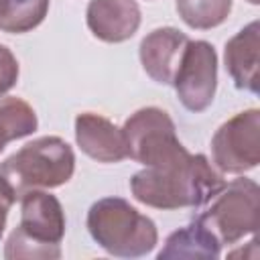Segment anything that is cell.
<instances>
[{
    "label": "cell",
    "mask_w": 260,
    "mask_h": 260,
    "mask_svg": "<svg viewBox=\"0 0 260 260\" xmlns=\"http://www.w3.org/2000/svg\"><path fill=\"white\" fill-rule=\"evenodd\" d=\"M223 185L221 173L205 154H191L183 160L144 167L130 179V191L136 201L154 209L203 207L205 201Z\"/></svg>",
    "instance_id": "1"
},
{
    "label": "cell",
    "mask_w": 260,
    "mask_h": 260,
    "mask_svg": "<svg viewBox=\"0 0 260 260\" xmlns=\"http://www.w3.org/2000/svg\"><path fill=\"white\" fill-rule=\"evenodd\" d=\"M20 223L6 240L8 260H57L65 236V211L61 201L41 189L26 191L20 199Z\"/></svg>",
    "instance_id": "2"
},
{
    "label": "cell",
    "mask_w": 260,
    "mask_h": 260,
    "mask_svg": "<svg viewBox=\"0 0 260 260\" xmlns=\"http://www.w3.org/2000/svg\"><path fill=\"white\" fill-rule=\"evenodd\" d=\"M75 171L73 148L59 136H41L0 162V179L18 201L32 189L65 185Z\"/></svg>",
    "instance_id": "3"
},
{
    "label": "cell",
    "mask_w": 260,
    "mask_h": 260,
    "mask_svg": "<svg viewBox=\"0 0 260 260\" xmlns=\"http://www.w3.org/2000/svg\"><path fill=\"white\" fill-rule=\"evenodd\" d=\"M85 223L91 240L118 258L146 256L158 242L154 221L122 197L98 199L89 207Z\"/></svg>",
    "instance_id": "4"
},
{
    "label": "cell",
    "mask_w": 260,
    "mask_h": 260,
    "mask_svg": "<svg viewBox=\"0 0 260 260\" xmlns=\"http://www.w3.org/2000/svg\"><path fill=\"white\" fill-rule=\"evenodd\" d=\"M197 221L221 244L232 246L254 236L260 225V189L252 179L223 183L207 201Z\"/></svg>",
    "instance_id": "5"
},
{
    "label": "cell",
    "mask_w": 260,
    "mask_h": 260,
    "mask_svg": "<svg viewBox=\"0 0 260 260\" xmlns=\"http://www.w3.org/2000/svg\"><path fill=\"white\" fill-rule=\"evenodd\" d=\"M128 158L144 167H160L183 160L189 150L177 136L171 116L154 106L136 110L122 126Z\"/></svg>",
    "instance_id": "6"
},
{
    "label": "cell",
    "mask_w": 260,
    "mask_h": 260,
    "mask_svg": "<svg viewBox=\"0 0 260 260\" xmlns=\"http://www.w3.org/2000/svg\"><path fill=\"white\" fill-rule=\"evenodd\" d=\"M211 156L221 173L242 175L260 162V110L250 108L225 120L211 138Z\"/></svg>",
    "instance_id": "7"
},
{
    "label": "cell",
    "mask_w": 260,
    "mask_h": 260,
    "mask_svg": "<svg viewBox=\"0 0 260 260\" xmlns=\"http://www.w3.org/2000/svg\"><path fill=\"white\" fill-rule=\"evenodd\" d=\"M185 110H207L217 89V53L207 41H189L171 83Z\"/></svg>",
    "instance_id": "8"
},
{
    "label": "cell",
    "mask_w": 260,
    "mask_h": 260,
    "mask_svg": "<svg viewBox=\"0 0 260 260\" xmlns=\"http://www.w3.org/2000/svg\"><path fill=\"white\" fill-rule=\"evenodd\" d=\"M187 43L189 37L179 28L162 26L150 30L138 47V57L146 75L156 83L171 85Z\"/></svg>",
    "instance_id": "9"
},
{
    "label": "cell",
    "mask_w": 260,
    "mask_h": 260,
    "mask_svg": "<svg viewBox=\"0 0 260 260\" xmlns=\"http://www.w3.org/2000/svg\"><path fill=\"white\" fill-rule=\"evenodd\" d=\"M85 22L95 39L124 43L140 26V8L136 0H89Z\"/></svg>",
    "instance_id": "10"
},
{
    "label": "cell",
    "mask_w": 260,
    "mask_h": 260,
    "mask_svg": "<svg viewBox=\"0 0 260 260\" xmlns=\"http://www.w3.org/2000/svg\"><path fill=\"white\" fill-rule=\"evenodd\" d=\"M75 140L81 152L98 162H120L128 158L122 128L100 114L83 112L75 118Z\"/></svg>",
    "instance_id": "11"
},
{
    "label": "cell",
    "mask_w": 260,
    "mask_h": 260,
    "mask_svg": "<svg viewBox=\"0 0 260 260\" xmlns=\"http://www.w3.org/2000/svg\"><path fill=\"white\" fill-rule=\"evenodd\" d=\"M258 51H260V24L252 20L240 32H236L223 51L225 71L230 73L238 89L258 93Z\"/></svg>",
    "instance_id": "12"
},
{
    "label": "cell",
    "mask_w": 260,
    "mask_h": 260,
    "mask_svg": "<svg viewBox=\"0 0 260 260\" xmlns=\"http://www.w3.org/2000/svg\"><path fill=\"white\" fill-rule=\"evenodd\" d=\"M221 254V244L195 219L193 223L173 232L165 248L158 252V260L167 258H205L213 260L219 258Z\"/></svg>",
    "instance_id": "13"
},
{
    "label": "cell",
    "mask_w": 260,
    "mask_h": 260,
    "mask_svg": "<svg viewBox=\"0 0 260 260\" xmlns=\"http://www.w3.org/2000/svg\"><path fill=\"white\" fill-rule=\"evenodd\" d=\"M37 126V114L24 100L0 98V152L8 142L32 134Z\"/></svg>",
    "instance_id": "14"
},
{
    "label": "cell",
    "mask_w": 260,
    "mask_h": 260,
    "mask_svg": "<svg viewBox=\"0 0 260 260\" xmlns=\"http://www.w3.org/2000/svg\"><path fill=\"white\" fill-rule=\"evenodd\" d=\"M49 12V0H0V28L22 35L37 28Z\"/></svg>",
    "instance_id": "15"
},
{
    "label": "cell",
    "mask_w": 260,
    "mask_h": 260,
    "mask_svg": "<svg viewBox=\"0 0 260 260\" xmlns=\"http://www.w3.org/2000/svg\"><path fill=\"white\" fill-rule=\"evenodd\" d=\"M181 20L197 30L219 26L232 12V0H175Z\"/></svg>",
    "instance_id": "16"
},
{
    "label": "cell",
    "mask_w": 260,
    "mask_h": 260,
    "mask_svg": "<svg viewBox=\"0 0 260 260\" xmlns=\"http://www.w3.org/2000/svg\"><path fill=\"white\" fill-rule=\"evenodd\" d=\"M18 81V61L12 51L0 45V98L8 93Z\"/></svg>",
    "instance_id": "17"
},
{
    "label": "cell",
    "mask_w": 260,
    "mask_h": 260,
    "mask_svg": "<svg viewBox=\"0 0 260 260\" xmlns=\"http://www.w3.org/2000/svg\"><path fill=\"white\" fill-rule=\"evenodd\" d=\"M16 203V199H14V195L10 193V189L2 183V179H0V238H2V234H4V228H6V219H8V211H10V207Z\"/></svg>",
    "instance_id": "18"
},
{
    "label": "cell",
    "mask_w": 260,
    "mask_h": 260,
    "mask_svg": "<svg viewBox=\"0 0 260 260\" xmlns=\"http://www.w3.org/2000/svg\"><path fill=\"white\" fill-rule=\"evenodd\" d=\"M248 2H250V4H258L260 0H248Z\"/></svg>",
    "instance_id": "19"
}]
</instances>
